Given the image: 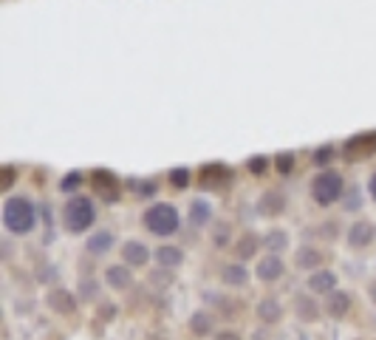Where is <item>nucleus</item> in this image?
Instances as JSON below:
<instances>
[{
  "instance_id": "obj_30",
  "label": "nucleus",
  "mask_w": 376,
  "mask_h": 340,
  "mask_svg": "<svg viewBox=\"0 0 376 340\" xmlns=\"http://www.w3.org/2000/svg\"><path fill=\"white\" fill-rule=\"evenodd\" d=\"M227 238H230V227H224V224H221V227L215 230V244H218V247H224V244H227Z\"/></svg>"
},
{
  "instance_id": "obj_33",
  "label": "nucleus",
  "mask_w": 376,
  "mask_h": 340,
  "mask_svg": "<svg viewBox=\"0 0 376 340\" xmlns=\"http://www.w3.org/2000/svg\"><path fill=\"white\" fill-rule=\"evenodd\" d=\"M12 182H15V170H12V167H6V170H4V190H9V185H12Z\"/></svg>"
},
{
  "instance_id": "obj_6",
  "label": "nucleus",
  "mask_w": 376,
  "mask_h": 340,
  "mask_svg": "<svg viewBox=\"0 0 376 340\" xmlns=\"http://www.w3.org/2000/svg\"><path fill=\"white\" fill-rule=\"evenodd\" d=\"M91 188L102 196V199H119V182L113 174H108V170H94L91 174Z\"/></svg>"
},
{
  "instance_id": "obj_28",
  "label": "nucleus",
  "mask_w": 376,
  "mask_h": 340,
  "mask_svg": "<svg viewBox=\"0 0 376 340\" xmlns=\"http://www.w3.org/2000/svg\"><path fill=\"white\" fill-rule=\"evenodd\" d=\"M133 190L139 199H150L156 193V182H133Z\"/></svg>"
},
{
  "instance_id": "obj_25",
  "label": "nucleus",
  "mask_w": 376,
  "mask_h": 340,
  "mask_svg": "<svg viewBox=\"0 0 376 340\" xmlns=\"http://www.w3.org/2000/svg\"><path fill=\"white\" fill-rule=\"evenodd\" d=\"M190 326H193V332H196V334H210V329H213V317H210V315H204V312H199V315H193Z\"/></svg>"
},
{
  "instance_id": "obj_9",
  "label": "nucleus",
  "mask_w": 376,
  "mask_h": 340,
  "mask_svg": "<svg viewBox=\"0 0 376 340\" xmlns=\"http://www.w3.org/2000/svg\"><path fill=\"white\" fill-rule=\"evenodd\" d=\"M147 258H150V253H147V247L139 244V241H127V244L122 247V261H125L127 267H144Z\"/></svg>"
},
{
  "instance_id": "obj_14",
  "label": "nucleus",
  "mask_w": 376,
  "mask_h": 340,
  "mask_svg": "<svg viewBox=\"0 0 376 340\" xmlns=\"http://www.w3.org/2000/svg\"><path fill=\"white\" fill-rule=\"evenodd\" d=\"M156 261H158V267L173 269V267H178V264L184 261V253H181L178 247H158V250H156Z\"/></svg>"
},
{
  "instance_id": "obj_15",
  "label": "nucleus",
  "mask_w": 376,
  "mask_h": 340,
  "mask_svg": "<svg viewBox=\"0 0 376 340\" xmlns=\"http://www.w3.org/2000/svg\"><path fill=\"white\" fill-rule=\"evenodd\" d=\"M283 205H286V199H283L280 190H269V193H263V199H261V210H263L266 216H277V213L283 210Z\"/></svg>"
},
{
  "instance_id": "obj_5",
  "label": "nucleus",
  "mask_w": 376,
  "mask_h": 340,
  "mask_svg": "<svg viewBox=\"0 0 376 340\" xmlns=\"http://www.w3.org/2000/svg\"><path fill=\"white\" fill-rule=\"evenodd\" d=\"M230 179H232V174H230L227 164H207V167H201V188L204 190H221Z\"/></svg>"
},
{
  "instance_id": "obj_29",
  "label": "nucleus",
  "mask_w": 376,
  "mask_h": 340,
  "mask_svg": "<svg viewBox=\"0 0 376 340\" xmlns=\"http://www.w3.org/2000/svg\"><path fill=\"white\" fill-rule=\"evenodd\" d=\"M249 167H252V174H263V170L269 167V159L258 156V159H252V162H249Z\"/></svg>"
},
{
  "instance_id": "obj_23",
  "label": "nucleus",
  "mask_w": 376,
  "mask_h": 340,
  "mask_svg": "<svg viewBox=\"0 0 376 340\" xmlns=\"http://www.w3.org/2000/svg\"><path fill=\"white\" fill-rule=\"evenodd\" d=\"M258 236H252V233H246L241 241H238V258H252L255 253H258Z\"/></svg>"
},
{
  "instance_id": "obj_7",
  "label": "nucleus",
  "mask_w": 376,
  "mask_h": 340,
  "mask_svg": "<svg viewBox=\"0 0 376 340\" xmlns=\"http://www.w3.org/2000/svg\"><path fill=\"white\" fill-rule=\"evenodd\" d=\"M373 227L368 224V221H356V224H351V230H348V244L353 247V250H362V247H368L370 241H373Z\"/></svg>"
},
{
  "instance_id": "obj_21",
  "label": "nucleus",
  "mask_w": 376,
  "mask_h": 340,
  "mask_svg": "<svg viewBox=\"0 0 376 340\" xmlns=\"http://www.w3.org/2000/svg\"><path fill=\"white\" fill-rule=\"evenodd\" d=\"M294 306H297V315H300L303 320H317V303H314L311 298L297 295V298H294Z\"/></svg>"
},
{
  "instance_id": "obj_16",
  "label": "nucleus",
  "mask_w": 376,
  "mask_h": 340,
  "mask_svg": "<svg viewBox=\"0 0 376 340\" xmlns=\"http://www.w3.org/2000/svg\"><path fill=\"white\" fill-rule=\"evenodd\" d=\"M294 261H297L300 269H314V267H320L322 255H320V250H314V247H300L297 255H294Z\"/></svg>"
},
{
  "instance_id": "obj_10",
  "label": "nucleus",
  "mask_w": 376,
  "mask_h": 340,
  "mask_svg": "<svg viewBox=\"0 0 376 340\" xmlns=\"http://www.w3.org/2000/svg\"><path fill=\"white\" fill-rule=\"evenodd\" d=\"M334 284H337V278H334V272H328V269H320V272H314V275L308 278V289H311L314 295H331V292H334Z\"/></svg>"
},
{
  "instance_id": "obj_4",
  "label": "nucleus",
  "mask_w": 376,
  "mask_h": 340,
  "mask_svg": "<svg viewBox=\"0 0 376 340\" xmlns=\"http://www.w3.org/2000/svg\"><path fill=\"white\" fill-rule=\"evenodd\" d=\"M144 227L153 236H173L178 230V210L173 205H153L144 213Z\"/></svg>"
},
{
  "instance_id": "obj_2",
  "label": "nucleus",
  "mask_w": 376,
  "mask_h": 340,
  "mask_svg": "<svg viewBox=\"0 0 376 340\" xmlns=\"http://www.w3.org/2000/svg\"><path fill=\"white\" fill-rule=\"evenodd\" d=\"M96 219V210H94V202L85 199V196H74L65 210H63V224L68 233H85Z\"/></svg>"
},
{
  "instance_id": "obj_35",
  "label": "nucleus",
  "mask_w": 376,
  "mask_h": 340,
  "mask_svg": "<svg viewBox=\"0 0 376 340\" xmlns=\"http://www.w3.org/2000/svg\"><path fill=\"white\" fill-rule=\"evenodd\" d=\"M150 281H153V284H161V286H164V284L170 281V275H164V272H156V275H150Z\"/></svg>"
},
{
  "instance_id": "obj_17",
  "label": "nucleus",
  "mask_w": 376,
  "mask_h": 340,
  "mask_svg": "<svg viewBox=\"0 0 376 340\" xmlns=\"http://www.w3.org/2000/svg\"><path fill=\"white\" fill-rule=\"evenodd\" d=\"M258 315H261V320H263V323H277V320L283 317V306H280L277 300L266 298V300H261V306H258Z\"/></svg>"
},
{
  "instance_id": "obj_24",
  "label": "nucleus",
  "mask_w": 376,
  "mask_h": 340,
  "mask_svg": "<svg viewBox=\"0 0 376 340\" xmlns=\"http://www.w3.org/2000/svg\"><path fill=\"white\" fill-rule=\"evenodd\" d=\"M263 244L269 247V253H275V255H277L280 250H286V244H289V241H286V233H283V230H275V233H269V236L263 238Z\"/></svg>"
},
{
  "instance_id": "obj_11",
  "label": "nucleus",
  "mask_w": 376,
  "mask_h": 340,
  "mask_svg": "<svg viewBox=\"0 0 376 340\" xmlns=\"http://www.w3.org/2000/svg\"><path fill=\"white\" fill-rule=\"evenodd\" d=\"M348 309H351V295L334 289V292L328 295V300H325V312H328L331 317H345Z\"/></svg>"
},
{
  "instance_id": "obj_26",
  "label": "nucleus",
  "mask_w": 376,
  "mask_h": 340,
  "mask_svg": "<svg viewBox=\"0 0 376 340\" xmlns=\"http://www.w3.org/2000/svg\"><path fill=\"white\" fill-rule=\"evenodd\" d=\"M170 182H173V188H187V185H190V170H187V167H175L173 174H170Z\"/></svg>"
},
{
  "instance_id": "obj_32",
  "label": "nucleus",
  "mask_w": 376,
  "mask_h": 340,
  "mask_svg": "<svg viewBox=\"0 0 376 340\" xmlns=\"http://www.w3.org/2000/svg\"><path fill=\"white\" fill-rule=\"evenodd\" d=\"M77 185H80V174H71V176L63 179V190H74Z\"/></svg>"
},
{
  "instance_id": "obj_20",
  "label": "nucleus",
  "mask_w": 376,
  "mask_h": 340,
  "mask_svg": "<svg viewBox=\"0 0 376 340\" xmlns=\"http://www.w3.org/2000/svg\"><path fill=\"white\" fill-rule=\"evenodd\" d=\"M221 278H224L227 286H244V284L249 281V272L244 269V264H230V267L224 269Z\"/></svg>"
},
{
  "instance_id": "obj_34",
  "label": "nucleus",
  "mask_w": 376,
  "mask_h": 340,
  "mask_svg": "<svg viewBox=\"0 0 376 340\" xmlns=\"http://www.w3.org/2000/svg\"><path fill=\"white\" fill-rule=\"evenodd\" d=\"M82 295H85V298H94V295H96L94 281H82Z\"/></svg>"
},
{
  "instance_id": "obj_36",
  "label": "nucleus",
  "mask_w": 376,
  "mask_h": 340,
  "mask_svg": "<svg viewBox=\"0 0 376 340\" xmlns=\"http://www.w3.org/2000/svg\"><path fill=\"white\" fill-rule=\"evenodd\" d=\"M370 196H373V202H376V174H373V179H370Z\"/></svg>"
},
{
  "instance_id": "obj_31",
  "label": "nucleus",
  "mask_w": 376,
  "mask_h": 340,
  "mask_svg": "<svg viewBox=\"0 0 376 340\" xmlns=\"http://www.w3.org/2000/svg\"><path fill=\"white\" fill-rule=\"evenodd\" d=\"M331 156H334V150H331V147H322L320 153H314V162H317V164H325Z\"/></svg>"
},
{
  "instance_id": "obj_8",
  "label": "nucleus",
  "mask_w": 376,
  "mask_h": 340,
  "mask_svg": "<svg viewBox=\"0 0 376 340\" xmlns=\"http://www.w3.org/2000/svg\"><path fill=\"white\" fill-rule=\"evenodd\" d=\"M280 275H283V261H280V255L269 253V255L258 264V278L266 281V284H272V281H277Z\"/></svg>"
},
{
  "instance_id": "obj_27",
  "label": "nucleus",
  "mask_w": 376,
  "mask_h": 340,
  "mask_svg": "<svg viewBox=\"0 0 376 340\" xmlns=\"http://www.w3.org/2000/svg\"><path fill=\"white\" fill-rule=\"evenodd\" d=\"M275 167L280 170V174H292V167H294V156L292 153H280L275 159Z\"/></svg>"
},
{
  "instance_id": "obj_19",
  "label": "nucleus",
  "mask_w": 376,
  "mask_h": 340,
  "mask_svg": "<svg viewBox=\"0 0 376 340\" xmlns=\"http://www.w3.org/2000/svg\"><path fill=\"white\" fill-rule=\"evenodd\" d=\"M210 216H213V207L204 199H196L193 207H190V221L196 227H204V224H210Z\"/></svg>"
},
{
  "instance_id": "obj_3",
  "label": "nucleus",
  "mask_w": 376,
  "mask_h": 340,
  "mask_svg": "<svg viewBox=\"0 0 376 340\" xmlns=\"http://www.w3.org/2000/svg\"><path fill=\"white\" fill-rule=\"evenodd\" d=\"M342 188H345V182H342V176L337 174V170H322V174H317L314 182H311V196H314L317 205L328 207V205L339 202Z\"/></svg>"
},
{
  "instance_id": "obj_38",
  "label": "nucleus",
  "mask_w": 376,
  "mask_h": 340,
  "mask_svg": "<svg viewBox=\"0 0 376 340\" xmlns=\"http://www.w3.org/2000/svg\"><path fill=\"white\" fill-rule=\"evenodd\" d=\"M370 298H373V303H376V281L370 284Z\"/></svg>"
},
{
  "instance_id": "obj_37",
  "label": "nucleus",
  "mask_w": 376,
  "mask_h": 340,
  "mask_svg": "<svg viewBox=\"0 0 376 340\" xmlns=\"http://www.w3.org/2000/svg\"><path fill=\"white\" fill-rule=\"evenodd\" d=\"M218 340H238V334H232V332H230V334H221Z\"/></svg>"
},
{
  "instance_id": "obj_18",
  "label": "nucleus",
  "mask_w": 376,
  "mask_h": 340,
  "mask_svg": "<svg viewBox=\"0 0 376 340\" xmlns=\"http://www.w3.org/2000/svg\"><path fill=\"white\" fill-rule=\"evenodd\" d=\"M368 145H376V133H365V136H353L348 145H345V156L353 159L356 153H368Z\"/></svg>"
},
{
  "instance_id": "obj_13",
  "label": "nucleus",
  "mask_w": 376,
  "mask_h": 340,
  "mask_svg": "<svg viewBox=\"0 0 376 340\" xmlns=\"http://www.w3.org/2000/svg\"><path fill=\"white\" fill-rule=\"evenodd\" d=\"M105 281H108V286H113V289H127V286H130V269H127V267H122V264L108 267Z\"/></svg>"
},
{
  "instance_id": "obj_22",
  "label": "nucleus",
  "mask_w": 376,
  "mask_h": 340,
  "mask_svg": "<svg viewBox=\"0 0 376 340\" xmlns=\"http://www.w3.org/2000/svg\"><path fill=\"white\" fill-rule=\"evenodd\" d=\"M111 244H113V236L108 230H99L96 236L88 238V250L91 253H105V250H111Z\"/></svg>"
},
{
  "instance_id": "obj_12",
  "label": "nucleus",
  "mask_w": 376,
  "mask_h": 340,
  "mask_svg": "<svg viewBox=\"0 0 376 340\" xmlns=\"http://www.w3.org/2000/svg\"><path fill=\"white\" fill-rule=\"evenodd\" d=\"M49 306L68 315V312L77 309V300H74V295H68V289H54V292H49Z\"/></svg>"
},
{
  "instance_id": "obj_1",
  "label": "nucleus",
  "mask_w": 376,
  "mask_h": 340,
  "mask_svg": "<svg viewBox=\"0 0 376 340\" xmlns=\"http://www.w3.org/2000/svg\"><path fill=\"white\" fill-rule=\"evenodd\" d=\"M4 224L15 236H26L35 227V205L23 196H12L4 205Z\"/></svg>"
}]
</instances>
